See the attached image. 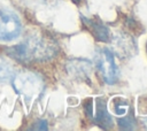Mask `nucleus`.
<instances>
[{"label":"nucleus","instance_id":"obj_6","mask_svg":"<svg viewBox=\"0 0 147 131\" xmlns=\"http://www.w3.org/2000/svg\"><path fill=\"white\" fill-rule=\"evenodd\" d=\"M95 115L91 116L95 123L99 124V126H102V128H109L111 126L113 122H111V118L107 111V108H106V102L103 99H96L95 100Z\"/></svg>","mask_w":147,"mask_h":131},{"label":"nucleus","instance_id":"obj_2","mask_svg":"<svg viewBox=\"0 0 147 131\" xmlns=\"http://www.w3.org/2000/svg\"><path fill=\"white\" fill-rule=\"evenodd\" d=\"M10 82L15 91L21 97L28 100L38 98L44 90L42 78L36 72H32L29 70H22L14 74Z\"/></svg>","mask_w":147,"mask_h":131},{"label":"nucleus","instance_id":"obj_8","mask_svg":"<svg viewBox=\"0 0 147 131\" xmlns=\"http://www.w3.org/2000/svg\"><path fill=\"white\" fill-rule=\"evenodd\" d=\"M72 1H74V2H76V3H77V2H79V1H80V0H72Z\"/></svg>","mask_w":147,"mask_h":131},{"label":"nucleus","instance_id":"obj_3","mask_svg":"<svg viewBox=\"0 0 147 131\" xmlns=\"http://www.w3.org/2000/svg\"><path fill=\"white\" fill-rule=\"evenodd\" d=\"M98 69L107 84H115L118 79V68L114 59V54L108 48H101L95 56Z\"/></svg>","mask_w":147,"mask_h":131},{"label":"nucleus","instance_id":"obj_5","mask_svg":"<svg viewBox=\"0 0 147 131\" xmlns=\"http://www.w3.org/2000/svg\"><path fill=\"white\" fill-rule=\"evenodd\" d=\"M82 20L84 21V24L86 25V28L90 30V32L100 41H105L107 43L109 40V31L108 29L101 23V22H95L92 18H86V17H82Z\"/></svg>","mask_w":147,"mask_h":131},{"label":"nucleus","instance_id":"obj_4","mask_svg":"<svg viewBox=\"0 0 147 131\" xmlns=\"http://www.w3.org/2000/svg\"><path fill=\"white\" fill-rule=\"evenodd\" d=\"M21 22L18 17L8 10H0V40L10 41L20 36Z\"/></svg>","mask_w":147,"mask_h":131},{"label":"nucleus","instance_id":"obj_7","mask_svg":"<svg viewBox=\"0 0 147 131\" xmlns=\"http://www.w3.org/2000/svg\"><path fill=\"white\" fill-rule=\"evenodd\" d=\"M14 74H15V71H14V68L11 67V64L8 61L0 57V84L9 83L11 80Z\"/></svg>","mask_w":147,"mask_h":131},{"label":"nucleus","instance_id":"obj_1","mask_svg":"<svg viewBox=\"0 0 147 131\" xmlns=\"http://www.w3.org/2000/svg\"><path fill=\"white\" fill-rule=\"evenodd\" d=\"M55 53V46L42 38L32 37L21 45L14 47V56L20 60L42 61L49 59Z\"/></svg>","mask_w":147,"mask_h":131}]
</instances>
